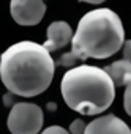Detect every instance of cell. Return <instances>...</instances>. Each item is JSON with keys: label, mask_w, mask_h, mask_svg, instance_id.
<instances>
[{"label": "cell", "mask_w": 131, "mask_h": 134, "mask_svg": "<svg viewBox=\"0 0 131 134\" xmlns=\"http://www.w3.org/2000/svg\"><path fill=\"white\" fill-rule=\"evenodd\" d=\"M55 62L44 44L19 41L0 55V77L11 95L32 98L52 82Z\"/></svg>", "instance_id": "obj_1"}, {"label": "cell", "mask_w": 131, "mask_h": 134, "mask_svg": "<svg viewBox=\"0 0 131 134\" xmlns=\"http://www.w3.org/2000/svg\"><path fill=\"white\" fill-rule=\"evenodd\" d=\"M125 43L123 24L109 8H96L85 13L71 40V51L63 54L55 65L74 66L87 58H107L118 52Z\"/></svg>", "instance_id": "obj_2"}, {"label": "cell", "mask_w": 131, "mask_h": 134, "mask_svg": "<svg viewBox=\"0 0 131 134\" xmlns=\"http://www.w3.org/2000/svg\"><path fill=\"white\" fill-rule=\"evenodd\" d=\"M60 90L67 106L82 115L104 112L115 98V85L104 68L79 65L63 74Z\"/></svg>", "instance_id": "obj_3"}, {"label": "cell", "mask_w": 131, "mask_h": 134, "mask_svg": "<svg viewBox=\"0 0 131 134\" xmlns=\"http://www.w3.org/2000/svg\"><path fill=\"white\" fill-rule=\"evenodd\" d=\"M44 115L40 106L16 103L8 115V129L14 134H36L41 131Z\"/></svg>", "instance_id": "obj_4"}, {"label": "cell", "mask_w": 131, "mask_h": 134, "mask_svg": "<svg viewBox=\"0 0 131 134\" xmlns=\"http://www.w3.org/2000/svg\"><path fill=\"white\" fill-rule=\"evenodd\" d=\"M10 11L19 25H36L46 13V5L43 0H11Z\"/></svg>", "instance_id": "obj_5"}, {"label": "cell", "mask_w": 131, "mask_h": 134, "mask_svg": "<svg viewBox=\"0 0 131 134\" xmlns=\"http://www.w3.org/2000/svg\"><path fill=\"white\" fill-rule=\"evenodd\" d=\"M73 30L70 27L68 22L65 21H55L47 27V40L44 43V47L49 52L58 51L62 47H65L68 43H71L73 40Z\"/></svg>", "instance_id": "obj_6"}, {"label": "cell", "mask_w": 131, "mask_h": 134, "mask_svg": "<svg viewBox=\"0 0 131 134\" xmlns=\"http://www.w3.org/2000/svg\"><path fill=\"white\" fill-rule=\"evenodd\" d=\"M85 132L87 134H98V132H120V134H129L131 129L129 126L120 120L118 117H115L114 114H107L104 117L95 118L93 121H90L85 126Z\"/></svg>", "instance_id": "obj_7"}, {"label": "cell", "mask_w": 131, "mask_h": 134, "mask_svg": "<svg viewBox=\"0 0 131 134\" xmlns=\"http://www.w3.org/2000/svg\"><path fill=\"white\" fill-rule=\"evenodd\" d=\"M104 70L111 76L115 87H123L131 82V62L126 58H122L107 65Z\"/></svg>", "instance_id": "obj_8"}, {"label": "cell", "mask_w": 131, "mask_h": 134, "mask_svg": "<svg viewBox=\"0 0 131 134\" xmlns=\"http://www.w3.org/2000/svg\"><path fill=\"white\" fill-rule=\"evenodd\" d=\"M123 106H125V110H126V114L131 117V82L126 85L125 96H123Z\"/></svg>", "instance_id": "obj_9"}, {"label": "cell", "mask_w": 131, "mask_h": 134, "mask_svg": "<svg viewBox=\"0 0 131 134\" xmlns=\"http://www.w3.org/2000/svg\"><path fill=\"white\" fill-rule=\"evenodd\" d=\"M85 123L81 120V118H78V120H74L71 125H70V132H74V134H78V132H85Z\"/></svg>", "instance_id": "obj_10"}, {"label": "cell", "mask_w": 131, "mask_h": 134, "mask_svg": "<svg viewBox=\"0 0 131 134\" xmlns=\"http://www.w3.org/2000/svg\"><path fill=\"white\" fill-rule=\"evenodd\" d=\"M123 58L131 62V40L123 43Z\"/></svg>", "instance_id": "obj_11"}, {"label": "cell", "mask_w": 131, "mask_h": 134, "mask_svg": "<svg viewBox=\"0 0 131 134\" xmlns=\"http://www.w3.org/2000/svg\"><path fill=\"white\" fill-rule=\"evenodd\" d=\"M44 134H51V132H58V134H65V132H68L65 128H62V126H49V128H46L44 131H43Z\"/></svg>", "instance_id": "obj_12"}, {"label": "cell", "mask_w": 131, "mask_h": 134, "mask_svg": "<svg viewBox=\"0 0 131 134\" xmlns=\"http://www.w3.org/2000/svg\"><path fill=\"white\" fill-rule=\"evenodd\" d=\"M81 2H87V3H93V5H98V3H103L106 0H81Z\"/></svg>", "instance_id": "obj_13"}]
</instances>
